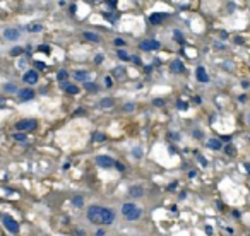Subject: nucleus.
<instances>
[{"label": "nucleus", "instance_id": "1", "mask_svg": "<svg viewBox=\"0 0 250 236\" xmlns=\"http://www.w3.org/2000/svg\"><path fill=\"white\" fill-rule=\"evenodd\" d=\"M122 214L127 221H137L141 216H142V209L137 207L134 204H123L122 205Z\"/></svg>", "mask_w": 250, "mask_h": 236}, {"label": "nucleus", "instance_id": "2", "mask_svg": "<svg viewBox=\"0 0 250 236\" xmlns=\"http://www.w3.org/2000/svg\"><path fill=\"white\" fill-rule=\"evenodd\" d=\"M101 212H103V207H100V205H91L89 209H87V219L93 224H103Z\"/></svg>", "mask_w": 250, "mask_h": 236}, {"label": "nucleus", "instance_id": "3", "mask_svg": "<svg viewBox=\"0 0 250 236\" xmlns=\"http://www.w3.org/2000/svg\"><path fill=\"white\" fill-rule=\"evenodd\" d=\"M0 219H2V222H4V226L7 228V231H9V233L16 234L17 231H19V224H17L16 219H12L9 214H2V216H0Z\"/></svg>", "mask_w": 250, "mask_h": 236}, {"label": "nucleus", "instance_id": "4", "mask_svg": "<svg viewBox=\"0 0 250 236\" xmlns=\"http://www.w3.org/2000/svg\"><path fill=\"white\" fill-rule=\"evenodd\" d=\"M139 48H141V50H144V52L160 50V41H156V39H144V41H141Z\"/></svg>", "mask_w": 250, "mask_h": 236}, {"label": "nucleus", "instance_id": "5", "mask_svg": "<svg viewBox=\"0 0 250 236\" xmlns=\"http://www.w3.org/2000/svg\"><path fill=\"white\" fill-rule=\"evenodd\" d=\"M96 164L101 166V168H110V166H115V159H112L110 156H98L96 157Z\"/></svg>", "mask_w": 250, "mask_h": 236}, {"label": "nucleus", "instance_id": "6", "mask_svg": "<svg viewBox=\"0 0 250 236\" xmlns=\"http://www.w3.org/2000/svg\"><path fill=\"white\" fill-rule=\"evenodd\" d=\"M101 221H103V224H112L113 221H115V212H113L112 209H106V207H103Z\"/></svg>", "mask_w": 250, "mask_h": 236}, {"label": "nucleus", "instance_id": "7", "mask_svg": "<svg viewBox=\"0 0 250 236\" xmlns=\"http://www.w3.org/2000/svg\"><path fill=\"white\" fill-rule=\"evenodd\" d=\"M33 128H36V121H29V120H22V121H17L16 123V130H33Z\"/></svg>", "mask_w": 250, "mask_h": 236}, {"label": "nucleus", "instance_id": "8", "mask_svg": "<svg viewBox=\"0 0 250 236\" xmlns=\"http://www.w3.org/2000/svg\"><path fill=\"white\" fill-rule=\"evenodd\" d=\"M22 80H24L26 84H36L38 82V72L36 70H27V72L24 74Z\"/></svg>", "mask_w": 250, "mask_h": 236}, {"label": "nucleus", "instance_id": "9", "mask_svg": "<svg viewBox=\"0 0 250 236\" xmlns=\"http://www.w3.org/2000/svg\"><path fill=\"white\" fill-rule=\"evenodd\" d=\"M128 195H130L132 199H139V197H142L144 195V188L142 187H139V185H132V187L128 188Z\"/></svg>", "mask_w": 250, "mask_h": 236}, {"label": "nucleus", "instance_id": "10", "mask_svg": "<svg viewBox=\"0 0 250 236\" xmlns=\"http://www.w3.org/2000/svg\"><path fill=\"white\" fill-rule=\"evenodd\" d=\"M195 74H197V80L199 82H209V75H207V72H206L204 67H197Z\"/></svg>", "mask_w": 250, "mask_h": 236}, {"label": "nucleus", "instance_id": "11", "mask_svg": "<svg viewBox=\"0 0 250 236\" xmlns=\"http://www.w3.org/2000/svg\"><path fill=\"white\" fill-rule=\"evenodd\" d=\"M34 98V91L33 89H21L19 91V99L21 101H29Z\"/></svg>", "mask_w": 250, "mask_h": 236}, {"label": "nucleus", "instance_id": "12", "mask_svg": "<svg viewBox=\"0 0 250 236\" xmlns=\"http://www.w3.org/2000/svg\"><path fill=\"white\" fill-rule=\"evenodd\" d=\"M4 36H5V39L14 41V39H17V38H19V31H17V29H14V27H9V29H5V31H4Z\"/></svg>", "mask_w": 250, "mask_h": 236}, {"label": "nucleus", "instance_id": "13", "mask_svg": "<svg viewBox=\"0 0 250 236\" xmlns=\"http://www.w3.org/2000/svg\"><path fill=\"white\" fill-rule=\"evenodd\" d=\"M165 14H160V12H154V14H151L149 16V22L151 24H161V22L165 21Z\"/></svg>", "mask_w": 250, "mask_h": 236}, {"label": "nucleus", "instance_id": "14", "mask_svg": "<svg viewBox=\"0 0 250 236\" xmlns=\"http://www.w3.org/2000/svg\"><path fill=\"white\" fill-rule=\"evenodd\" d=\"M170 68H171V72H175V74H180V72H183V68H185V65H183V62H182V60H175V62H171Z\"/></svg>", "mask_w": 250, "mask_h": 236}, {"label": "nucleus", "instance_id": "15", "mask_svg": "<svg viewBox=\"0 0 250 236\" xmlns=\"http://www.w3.org/2000/svg\"><path fill=\"white\" fill-rule=\"evenodd\" d=\"M207 147L209 149H213V151H219V149L223 147V144H221L219 139H209L207 140Z\"/></svg>", "mask_w": 250, "mask_h": 236}, {"label": "nucleus", "instance_id": "16", "mask_svg": "<svg viewBox=\"0 0 250 236\" xmlns=\"http://www.w3.org/2000/svg\"><path fill=\"white\" fill-rule=\"evenodd\" d=\"M82 36H84V39H87V41H93V43H100V36H98L96 33L84 31V33H82Z\"/></svg>", "mask_w": 250, "mask_h": 236}, {"label": "nucleus", "instance_id": "17", "mask_svg": "<svg viewBox=\"0 0 250 236\" xmlns=\"http://www.w3.org/2000/svg\"><path fill=\"white\" fill-rule=\"evenodd\" d=\"M70 202H72L75 207H82V205H84V197H82V195H74Z\"/></svg>", "mask_w": 250, "mask_h": 236}, {"label": "nucleus", "instance_id": "18", "mask_svg": "<svg viewBox=\"0 0 250 236\" xmlns=\"http://www.w3.org/2000/svg\"><path fill=\"white\" fill-rule=\"evenodd\" d=\"M74 79L75 80H82V82H84L86 79H87V72H86V70H77V72H74Z\"/></svg>", "mask_w": 250, "mask_h": 236}, {"label": "nucleus", "instance_id": "19", "mask_svg": "<svg viewBox=\"0 0 250 236\" xmlns=\"http://www.w3.org/2000/svg\"><path fill=\"white\" fill-rule=\"evenodd\" d=\"M27 31L29 33H40V31H43V24H40V22H36V24H29V26H27Z\"/></svg>", "mask_w": 250, "mask_h": 236}, {"label": "nucleus", "instance_id": "20", "mask_svg": "<svg viewBox=\"0 0 250 236\" xmlns=\"http://www.w3.org/2000/svg\"><path fill=\"white\" fill-rule=\"evenodd\" d=\"M113 75H115L117 79H123L125 77V68L123 67H117L115 70H113Z\"/></svg>", "mask_w": 250, "mask_h": 236}, {"label": "nucleus", "instance_id": "21", "mask_svg": "<svg viewBox=\"0 0 250 236\" xmlns=\"http://www.w3.org/2000/svg\"><path fill=\"white\" fill-rule=\"evenodd\" d=\"M173 36H175V41L176 43H180V45H183V43H185V38H183V34H182L180 31H175V33H173Z\"/></svg>", "mask_w": 250, "mask_h": 236}, {"label": "nucleus", "instance_id": "22", "mask_svg": "<svg viewBox=\"0 0 250 236\" xmlns=\"http://www.w3.org/2000/svg\"><path fill=\"white\" fill-rule=\"evenodd\" d=\"M84 89L91 91V93H94V91H98V86L93 84V82H84Z\"/></svg>", "mask_w": 250, "mask_h": 236}, {"label": "nucleus", "instance_id": "23", "mask_svg": "<svg viewBox=\"0 0 250 236\" xmlns=\"http://www.w3.org/2000/svg\"><path fill=\"white\" fill-rule=\"evenodd\" d=\"M65 91H67L69 94H77V93H79L77 86H72V84H69V86H67V87H65Z\"/></svg>", "mask_w": 250, "mask_h": 236}, {"label": "nucleus", "instance_id": "24", "mask_svg": "<svg viewBox=\"0 0 250 236\" xmlns=\"http://www.w3.org/2000/svg\"><path fill=\"white\" fill-rule=\"evenodd\" d=\"M100 105H101V108H110V106L113 105V101L110 99V98H105V99H101V103H100Z\"/></svg>", "mask_w": 250, "mask_h": 236}, {"label": "nucleus", "instance_id": "25", "mask_svg": "<svg viewBox=\"0 0 250 236\" xmlns=\"http://www.w3.org/2000/svg\"><path fill=\"white\" fill-rule=\"evenodd\" d=\"M67 77H69V74H67V70H60V72H59V75H57V79H59L60 82H64V80H65V79H67Z\"/></svg>", "mask_w": 250, "mask_h": 236}, {"label": "nucleus", "instance_id": "26", "mask_svg": "<svg viewBox=\"0 0 250 236\" xmlns=\"http://www.w3.org/2000/svg\"><path fill=\"white\" fill-rule=\"evenodd\" d=\"M224 152H226V154H229V156H233L236 151H235V147L231 146V144H228V146H224Z\"/></svg>", "mask_w": 250, "mask_h": 236}, {"label": "nucleus", "instance_id": "27", "mask_svg": "<svg viewBox=\"0 0 250 236\" xmlns=\"http://www.w3.org/2000/svg\"><path fill=\"white\" fill-rule=\"evenodd\" d=\"M21 53H22V48H21V46H14V48L11 50V55H12V57H17V55H21Z\"/></svg>", "mask_w": 250, "mask_h": 236}, {"label": "nucleus", "instance_id": "28", "mask_svg": "<svg viewBox=\"0 0 250 236\" xmlns=\"http://www.w3.org/2000/svg\"><path fill=\"white\" fill-rule=\"evenodd\" d=\"M117 55H118V58H120V60H127V58H128V53L125 52V50H118Z\"/></svg>", "mask_w": 250, "mask_h": 236}, {"label": "nucleus", "instance_id": "29", "mask_svg": "<svg viewBox=\"0 0 250 236\" xmlns=\"http://www.w3.org/2000/svg\"><path fill=\"white\" fill-rule=\"evenodd\" d=\"M176 108L182 110V111H185V110H188V105H187L185 101H178V103H176Z\"/></svg>", "mask_w": 250, "mask_h": 236}, {"label": "nucleus", "instance_id": "30", "mask_svg": "<svg viewBox=\"0 0 250 236\" xmlns=\"http://www.w3.org/2000/svg\"><path fill=\"white\" fill-rule=\"evenodd\" d=\"M14 139L17 142H26V134H14Z\"/></svg>", "mask_w": 250, "mask_h": 236}, {"label": "nucleus", "instance_id": "31", "mask_svg": "<svg viewBox=\"0 0 250 236\" xmlns=\"http://www.w3.org/2000/svg\"><path fill=\"white\" fill-rule=\"evenodd\" d=\"M38 52H41V53H50V46H48V45H40V46H38Z\"/></svg>", "mask_w": 250, "mask_h": 236}, {"label": "nucleus", "instance_id": "32", "mask_svg": "<svg viewBox=\"0 0 250 236\" xmlns=\"http://www.w3.org/2000/svg\"><path fill=\"white\" fill-rule=\"evenodd\" d=\"M168 137H170L171 140H180V134H175V132H170Z\"/></svg>", "mask_w": 250, "mask_h": 236}, {"label": "nucleus", "instance_id": "33", "mask_svg": "<svg viewBox=\"0 0 250 236\" xmlns=\"http://www.w3.org/2000/svg\"><path fill=\"white\" fill-rule=\"evenodd\" d=\"M5 91H9V93H16L17 87L14 84H5Z\"/></svg>", "mask_w": 250, "mask_h": 236}, {"label": "nucleus", "instance_id": "34", "mask_svg": "<svg viewBox=\"0 0 250 236\" xmlns=\"http://www.w3.org/2000/svg\"><path fill=\"white\" fill-rule=\"evenodd\" d=\"M134 156H135V157H141V156H142V151H141V147H135V149H134Z\"/></svg>", "mask_w": 250, "mask_h": 236}, {"label": "nucleus", "instance_id": "35", "mask_svg": "<svg viewBox=\"0 0 250 236\" xmlns=\"http://www.w3.org/2000/svg\"><path fill=\"white\" fill-rule=\"evenodd\" d=\"M93 139H94V140H105V135H103V134H94Z\"/></svg>", "mask_w": 250, "mask_h": 236}, {"label": "nucleus", "instance_id": "36", "mask_svg": "<svg viewBox=\"0 0 250 236\" xmlns=\"http://www.w3.org/2000/svg\"><path fill=\"white\" fill-rule=\"evenodd\" d=\"M115 45H117V46H123V45H125V41H123L122 38H117V39H115Z\"/></svg>", "mask_w": 250, "mask_h": 236}, {"label": "nucleus", "instance_id": "37", "mask_svg": "<svg viewBox=\"0 0 250 236\" xmlns=\"http://www.w3.org/2000/svg\"><path fill=\"white\" fill-rule=\"evenodd\" d=\"M153 105H154V106H163V105H165V101H163V99H154V101H153Z\"/></svg>", "mask_w": 250, "mask_h": 236}, {"label": "nucleus", "instance_id": "38", "mask_svg": "<svg viewBox=\"0 0 250 236\" xmlns=\"http://www.w3.org/2000/svg\"><path fill=\"white\" fill-rule=\"evenodd\" d=\"M34 63H36V68H40V70H45V67H46L43 62H34Z\"/></svg>", "mask_w": 250, "mask_h": 236}, {"label": "nucleus", "instance_id": "39", "mask_svg": "<svg viewBox=\"0 0 250 236\" xmlns=\"http://www.w3.org/2000/svg\"><path fill=\"white\" fill-rule=\"evenodd\" d=\"M197 176V171L195 169H190V171H188V178H195Z\"/></svg>", "mask_w": 250, "mask_h": 236}, {"label": "nucleus", "instance_id": "40", "mask_svg": "<svg viewBox=\"0 0 250 236\" xmlns=\"http://www.w3.org/2000/svg\"><path fill=\"white\" fill-rule=\"evenodd\" d=\"M192 135H195L197 139H202V134H201L199 130H194V132H192Z\"/></svg>", "mask_w": 250, "mask_h": 236}, {"label": "nucleus", "instance_id": "41", "mask_svg": "<svg viewBox=\"0 0 250 236\" xmlns=\"http://www.w3.org/2000/svg\"><path fill=\"white\" fill-rule=\"evenodd\" d=\"M219 38H221V39H226V38H228V33H226V31H221V33H219Z\"/></svg>", "mask_w": 250, "mask_h": 236}, {"label": "nucleus", "instance_id": "42", "mask_svg": "<svg viewBox=\"0 0 250 236\" xmlns=\"http://www.w3.org/2000/svg\"><path fill=\"white\" fill-rule=\"evenodd\" d=\"M199 161H201V164H202V166H207V161H206L202 156H199Z\"/></svg>", "mask_w": 250, "mask_h": 236}, {"label": "nucleus", "instance_id": "43", "mask_svg": "<svg viewBox=\"0 0 250 236\" xmlns=\"http://www.w3.org/2000/svg\"><path fill=\"white\" fill-rule=\"evenodd\" d=\"M105 84H106L108 87H110V86L113 84V80H112V79H110V77H106V79H105Z\"/></svg>", "mask_w": 250, "mask_h": 236}, {"label": "nucleus", "instance_id": "44", "mask_svg": "<svg viewBox=\"0 0 250 236\" xmlns=\"http://www.w3.org/2000/svg\"><path fill=\"white\" fill-rule=\"evenodd\" d=\"M94 62H96V63H101V62H103V55H98V57L94 58Z\"/></svg>", "mask_w": 250, "mask_h": 236}, {"label": "nucleus", "instance_id": "45", "mask_svg": "<svg viewBox=\"0 0 250 236\" xmlns=\"http://www.w3.org/2000/svg\"><path fill=\"white\" fill-rule=\"evenodd\" d=\"M206 233H207V234H213V228H211V226H206Z\"/></svg>", "mask_w": 250, "mask_h": 236}, {"label": "nucleus", "instance_id": "46", "mask_svg": "<svg viewBox=\"0 0 250 236\" xmlns=\"http://www.w3.org/2000/svg\"><path fill=\"white\" fill-rule=\"evenodd\" d=\"M243 166H245V169H247V173H248V175H250V164H248V163H245V164H243Z\"/></svg>", "mask_w": 250, "mask_h": 236}, {"label": "nucleus", "instance_id": "47", "mask_svg": "<svg viewBox=\"0 0 250 236\" xmlns=\"http://www.w3.org/2000/svg\"><path fill=\"white\" fill-rule=\"evenodd\" d=\"M214 46L218 48V50H224V46H223V45H219V43H216V45H214Z\"/></svg>", "mask_w": 250, "mask_h": 236}, {"label": "nucleus", "instance_id": "48", "mask_svg": "<svg viewBox=\"0 0 250 236\" xmlns=\"http://www.w3.org/2000/svg\"><path fill=\"white\" fill-rule=\"evenodd\" d=\"M69 11L72 12V14H74V12H75V4H72V5H70V9H69Z\"/></svg>", "mask_w": 250, "mask_h": 236}, {"label": "nucleus", "instance_id": "49", "mask_svg": "<svg viewBox=\"0 0 250 236\" xmlns=\"http://www.w3.org/2000/svg\"><path fill=\"white\" fill-rule=\"evenodd\" d=\"M2 106H5V99H4V98H0V108H2Z\"/></svg>", "mask_w": 250, "mask_h": 236}, {"label": "nucleus", "instance_id": "50", "mask_svg": "<svg viewBox=\"0 0 250 236\" xmlns=\"http://www.w3.org/2000/svg\"><path fill=\"white\" fill-rule=\"evenodd\" d=\"M132 60H134L135 63H141V58H139V57H132Z\"/></svg>", "mask_w": 250, "mask_h": 236}, {"label": "nucleus", "instance_id": "51", "mask_svg": "<svg viewBox=\"0 0 250 236\" xmlns=\"http://www.w3.org/2000/svg\"><path fill=\"white\" fill-rule=\"evenodd\" d=\"M233 217H240V212H238V210H233Z\"/></svg>", "mask_w": 250, "mask_h": 236}, {"label": "nucleus", "instance_id": "52", "mask_svg": "<svg viewBox=\"0 0 250 236\" xmlns=\"http://www.w3.org/2000/svg\"><path fill=\"white\" fill-rule=\"evenodd\" d=\"M175 187H176V183H171L170 187H168V190H175Z\"/></svg>", "mask_w": 250, "mask_h": 236}]
</instances>
